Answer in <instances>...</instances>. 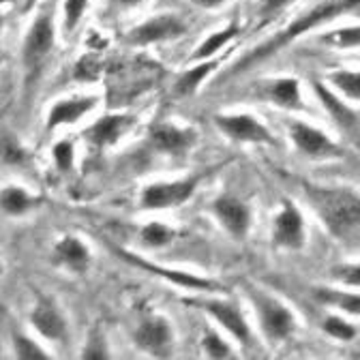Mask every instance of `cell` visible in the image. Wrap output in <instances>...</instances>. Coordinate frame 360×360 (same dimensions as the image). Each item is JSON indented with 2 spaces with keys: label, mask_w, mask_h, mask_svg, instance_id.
Returning <instances> with one entry per match:
<instances>
[{
  "label": "cell",
  "mask_w": 360,
  "mask_h": 360,
  "mask_svg": "<svg viewBox=\"0 0 360 360\" xmlns=\"http://www.w3.org/2000/svg\"><path fill=\"white\" fill-rule=\"evenodd\" d=\"M339 20H360V0H318V3H313L300 15H296L279 34L268 39L266 43L259 45V48H255L251 54L240 58L238 65L234 67V73L257 65L259 60L288 48L292 41H296V39H300L313 30H318L326 24L339 22Z\"/></svg>",
  "instance_id": "6da1fadb"
},
{
  "label": "cell",
  "mask_w": 360,
  "mask_h": 360,
  "mask_svg": "<svg viewBox=\"0 0 360 360\" xmlns=\"http://www.w3.org/2000/svg\"><path fill=\"white\" fill-rule=\"evenodd\" d=\"M302 191L311 210L333 238L343 240L360 228V191L343 185H315L311 180H302Z\"/></svg>",
  "instance_id": "7a4b0ae2"
},
{
  "label": "cell",
  "mask_w": 360,
  "mask_h": 360,
  "mask_svg": "<svg viewBox=\"0 0 360 360\" xmlns=\"http://www.w3.org/2000/svg\"><path fill=\"white\" fill-rule=\"evenodd\" d=\"M163 75H165V69L146 56H133V58L108 63V71L103 79H108L110 103L122 105V103L138 99L140 95L155 88Z\"/></svg>",
  "instance_id": "3957f363"
},
{
  "label": "cell",
  "mask_w": 360,
  "mask_h": 360,
  "mask_svg": "<svg viewBox=\"0 0 360 360\" xmlns=\"http://www.w3.org/2000/svg\"><path fill=\"white\" fill-rule=\"evenodd\" d=\"M245 294L251 300L262 335L270 343H283L296 335L298 318L281 298L257 288L255 283H245Z\"/></svg>",
  "instance_id": "277c9868"
},
{
  "label": "cell",
  "mask_w": 360,
  "mask_h": 360,
  "mask_svg": "<svg viewBox=\"0 0 360 360\" xmlns=\"http://www.w3.org/2000/svg\"><path fill=\"white\" fill-rule=\"evenodd\" d=\"M56 45V5L54 0L45 5L32 20L24 43H22V65L28 79H34L45 60L50 58Z\"/></svg>",
  "instance_id": "5b68a950"
},
{
  "label": "cell",
  "mask_w": 360,
  "mask_h": 360,
  "mask_svg": "<svg viewBox=\"0 0 360 360\" xmlns=\"http://www.w3.org/2000/svg\"><path fill=\"white\" fill-rule=\"evenodd\" d=\"M288 138L292 146L307 159L313 161H328V159H343L345 150L330 135L307 120H288Z\"/></svg>",
  "instance_id": "8992f818"
},
{
  "label": "cell",
  "mask_w": 360,
  "mask_h": 360,
  "mask_svg": "<svg viewBox=\"0 0 360 360\" xmlns=\"http://www.w3.org/2000/svg\"><path fill=\"white\" fill-rule=\"evenodd\" d=\"M202 176H185L176 180H159L140 191L142 210H169L187 204L200 187Z\"/></svg>",
  "instance_id": "52a82bcc"
},
{
  "label": "cell",
  "mask_w": 360,
  "mask_h": 360,
  "mask_svg": "<svg viewBox=\"0 0 360 360\" xmlns=\"http://www.w3.org/2000/svg\"><path fill=\"white\" fill-rule=\"evenodd\" d=\"M270 240L275 249L283 251H302L307 245V223L302 210L292 198H283L279 210L270 223Z\"/></svg>",
  "instance_id": "ba28073f"
},
{
  "label": "cell",
  "mask_w": 360,
  "mask_h": 360,
  "mask_svg": "<svg viewBox=\"0 0 360 360\" xmlns=\"http://www.w3.org/2000/svg\"><path fill=\"white\" fill-rule=\"evenodd\" d=\"M189 30L187 22L176 15V13H159L142 24L133 26L131 30L124 32V43L131 48H148L155 43H165V41H176L185 37Z\"/></svg>",
  "instance_id": "9c48e42d"
},
{
  "label": "cell",
  "mask_w": 360,
  "mask_h": 360,
  "mask_svg": "<svg viewBox=\"0 0 360 360\" xmlns=\"http://www.w3.org/2000/svg\"><path fill=\"white\" fill-rule=\"evenodd\" d=\"M200 142V135L193 127L176 122H157L150 127L148 144L155 153L165 159L183 161Z\"/></svg>",
  "instance_id": "30bf717a"
},
{
  "label": "cell",
  "mask_w": 360,
  "mask_h": 360,
  "mask_svg": "<svg viewBox=\"0 0 360 360\" xmlns=\"http://www.w3.org/2000/svg\"><path fill=\"white\" fill-rule=\"evenodd\" d=\"M187 304H193L198 309H202L206 315L228 333L238 345L249 347L251 345V328L245 320V313L240 311V307L232 300H223V298H189Z\"/></svg>",
  "instance_id": "8fae6325"
},
{
  "label": "cell",
  "mask_w": 360,
  "mask_h": 360,
  "mask_svg": "<svg viewBox=\"0 0 360 360\" xmlns=\"http://www.w3.org/2000/svg\"><path fill=\"white\" fill-rule=\"evenodd\" d=\"M214 127L236 144H275V135L262 120L247 112H225L212 118Z\"/></svg>",
  "instance_id": "7c38bea8"
},
{
  "label": "cell",
  "mask_w": 360,
  "mask_h": 360,
  "mask_svg": "<svg viewBox=\"0 0 360 360\" xmlns=\"http://www.w3.org/2000/svg\"><path fill=\"white\" fill-rule=\"evenodd\" d=\"M114 249H116V255L122 257L127 264L138 266V268L146 270V273H150V275H155L159 279L169 281L176 288H185V290H193V292H202V294H221V292H225V288L219 281H212V279H206V277H198V275L185 273V270H178V268L159 266V264H155L150 259H144L140 255L129 253V251L118 249V247H114Z\"/></svg>",
  "instance_id": "4fadbf2b"
},
{
  "label": "cell",
  "mask_w": 360,
  "mask_h": 360,
  "mask_svg": "<svg viewBox=\"0 0 360 360\" xmlns=\"http://www.w3.org/2000/svg\"><path fill=\"white\" fill-rule=\"evenodd\" d=\"M133 343L155 358H167L174 347V328L165 315L146 313L133 328Z\"/></svg>",
  "instance_id": "5bb4252c"
},
{
  "label": "cell",
  "mask_w": 360,
  "mask_h": 360,
  "mask_svg": "<svg viewBox=\"0 0 360 360\" xmlns=\"http://www.w3.org/2000/svg\"><path fill=\"white\" fill-rule=\"evenodd\" d=\"M135 124H138V118L133 114H103L84 129V140L97 150H108L116 146L129 131H133Z\"/></svg>",
  "instance_id": "9a60e30c"
},
{
  "label": "cell",
  "mask_w": 360,
  "mask_h": 360,
  "mask_svg": "<svg viewBox=\"0 0 360 360\" xmlns=\"http://www.w3.org/2000/svg\"><path fill=\"white\" fill-rule=\"evenodd\" d=\"M210 210L221 228L228 232L230 238H234V240L247 238V234L251 230V221H253V212H251L249 204H245L236 195H219L212 202Z\"/></svg>",
  "instance_id": "2e32d148"
},
{
  "label": "cell",
  "mask_w": 360,
  "mask_h": 360,
  "mask_svg": "<svg viewBox=\"0 0 360 360\" xmlns=\"http://www.w3.org/2000/svg\"><path fill=\"white\" fill-rule=\"evenodd\" d=\"M99 105V97L95 95H73L67 99H58L50 110L48 118H45V131H56L60 127L73 124L82 118H86L90 112H95Z\"/></svg>",
  "instance_id": "e0dca14e"
},
{
  "label": "cell",
  "mask_w": 360,
  "mask_h": 360,
  "mask_svg": "<svg viewBox=\"0 0 360 360\" xmlns=\"http://www.w3.org/2000/svg\"><path fill=\"white\" fill-rule=\"evenodd\" d=\"M30 326L45 341H60V339L67 337L65 313L48 296L39 298L37 304L32 307V311H30Z\"/></svg>",
  "instance_id": "ac0fdd59"
},
{
  "label": "cell",
  "mask_w": 360,
  "mask_h": 360,
  "mask_svg": "<svg viewBox=\"0 0 360 360\" xmlns=\"http://www.w3.org/2000/svg\"><path fill=\"white\" fill-rule=\"evenodd\" d=\"M259 97L268 103H273L279 110L285 112H302L304 101L300 93V82L292 75H281V77H270L262 90Z\"/></svg>",
  "instance_id": "d6986e66"
},
{
  "label": "cell",
  "mask_w": 360,
  "mask_h": 360,
  "mask_svg": "<svg viewBox=\"0 0 360 360\" xmlns=\"http://www.w3.org/2000/svg\"><path fill=\"white\" fill-rule=\"evenodd\" d=\"M311 88H313V93L315 97L320 99L322 108L330 114V118L335 120V124L341 129V131H347V133H354L358 131V116L356 112L352 110V103L345 101L335 88L328 86V82H318V79H313L311 82Z\"/></svg>",
  "instance_id": "ffe728a7"
},
{
  "label": "cell",
  "mask_w": 360,
  "mask_h": 360,
  "mask_svg": "<svg viewBox=\"0 0 360 360\" xmlns=\"http://www.w3.org/2000/svg\"><path fill=\"white\" fill-rule=\"evenodd\" d=\"M54 259L56 264L71 270V273H86L90 268V262H93V253H90L88 245L82 238L65 234L54 245Z\"/></svg>",
  "instance_id": "44dd1931"
},
{
  "label": "cell",
  "mask_w": 360,
  "mask_h": 360,
  "mask_svg": "<svg viewBox=\"0 0 360 360\" xmlns=\"http://www.w3.org/2000/svg\"><path fill=\"white\" fill-rule=\"evenodd\" d=\"M311 296L322 307L341 311L343 315H352V318H360V290L322 285V288H313Z\"/></svg>",
  "instance_id": "7402d4cb"
},
{
  "label": "cell",
  "mask_w": 360,
  "mask_h": 360,
  "mask_svg": "<svg viewBox=\"0 0 360 360\" xmlns=\"http://www.w3.org/2000/svg\"><path fill=\"white\" fill-rule=\"evenodd\" d=\"M219 65H221V60H219L217 56H214V58H208V60L193 63L191 69H187L183 75H180V77L176 79V84H174V88H172L174 97H178V99L193 97V95L198 93V90H200V86L219 69Z\"/></svg>",
  "instance_id": "603a6c76"
},
{
  "label": "cell",
  "mask_w": 360,
  "mask_h": 360,
  "mask_svg": "<svg viewBox=\"0 0 360 360\" xmlns=\"http://www.w3.org/2000/svg\"><path fill=\"white\" fill-rule=\"evenodd\" d=\"M240 24L238 22H232L228 26H223L214 32H210L198 48L191 52V63H200V60H208V58H214L225 45H230L238 34H240Z\"/></svg>",
  "instance_id": "cb8c5ba5"
},
{
  "label": "cell",
  "mask_w": 360,
  "mask_h": 360,
  "mask_svg": "<svg viewBox=\"0 0 360 360\" xmlns=\"http://www.w3.org/2000/svg\"><path fill=\"white\" fill-rule=\"evenodd\" d=\"M318 41L324 45V48L339 50V52L360 50V20H358L356 24L328 28L326 32H322V34L318 37Z\"/></svg>",
  "instance_id": "d4e9b609"
},
{
  "label": "cell",
  "mask_w": 360,
  "mask_h": 360,
  "mask_svg": "<svg viewBox=\"0 0 360 360\" xmlns=\"http://www.w3.org/2000/svg\"><path fill=\"white\" fill-rule=\"evenodd\" d=\"M41 204V198L28 193L22 187L9 185L0 193V206H3V212L9 217H22L26 212H30L32 208H37Z\"/></svg>",
  "instance_id": "484cf974"
},
{
  "label": "cell",
  "mask_w": 360,
  "mask_h": 360,
  "mask_svg": "<svg viewBox=\"0 0 360 360\" xmlns=\"http://www.w3.org/2000/svg\"><path fill=\"white\" fill-rule=\"evenodd\" d=\"M326 82L345 101L360 105V69H335L326 75Z\"/></svg>",
  "instance_id": "4316f807"
},
{
  "label": "cell",
  "mask_w": 360,
  "mask_h": 360,
  "mask_svg": "<svg viewBox=\"0 0 360 360\" xmlns=\"http://www.w3.org/2000/svg\"><path fill=\"white\" fill-rule=\"evenodd\" d=\"M108 71V63L101 58L99 52H88L84 54L73 69V77L79 82H97L105 75Z\"/></svg>",
  "instance_id": "83f0119b"
},
{
  "label": "cell",
  "mask_w": 360,
  "mask_h": 360,
  "mask_svg": "<svg viewBox=\"0 0 360 360\" xmlns=\"http://www.w3.org/2000/svg\"><path fill=\"white\" fill-rule=\"evenodd\" d=\"M174 238H176V230H172L169 225H165L161 221H150L140 230V240L150 249L167 247Z\"/></svg>",
  "instance_id": "f1b7e54d"
},
{
  "label": "cell",
  "mask_w": 360,
  "mask_h": 360,
  "mask_svg": "<svg viewBox=\"0 0 360 360\" xmlns=\"http://www.w3.org/2000/svg\"><path fill=\"white\" fill-rule=\"evenodd\" d=\"M322 330L330 339H335L339 343H349L358 335V328L352 322H347L345 318H341V315H337V313H328L326 318L322 320Z\"/></svg>",
  "instance_id": "f546056e"
},
{
  "label": "cell",
  "mask_w": 360,
  "mask_h": 360,
  "mask_svg": "<svg viewBox=\"0 0 360 360\" xmlns=\"http://www.w3.org/2000/svg\"><path fill=\"white\" fill-rule=\"evenodd\" d=\"M202 352L206 358H214V360H228L234 356V349L232 345L225 341L219 333H214L212 328H206L204 330V337H202Z\"/></svg>",
  "instance_id": "4dcf8cb0"
},
{
  "label": "cell",
  "mask_w": 360,
  "mask_h": 360,
  "mask_svg": "<svg viewBox=\"0 0 360 360\" xmlns=\"http://www.w3.org/2000/svg\"><path fill=\"white\" fill-rule=\"evenodd\" d=\"M88 5H90V0H65L63 3V32H65V37H71L79 28Z\"/></svg>",
  "instance_id": "1f68e13d"
},
{
  "label": "cell",
  "mask_w": 360,
  "mask_h": 360,
  "mask_svg": "<svg viewBox=\"0 0 360 360\" xmlns=\"http://www.w3.org/2000/svg\"><path fill=\"white\" fill-rule=\"evenodd\" d=\"M11 341H13V354L20 360H48L50 358V354L45 352L34 339H30V337H26V335H22L18 330L13 333Z\"/></svg>",
  "instance_id": "d6a6232c"
},
{
  "label": "cell",
  "mask_w": 360,
  "mask_h": 360,
  "mask_svg": "<svg viewBox=\"0 0 360 360\" xmlns=\"http://www.w3.org/2000/svg\"><path fill=\"white\" fill-rule=\"evenodd\" d=\"M330 279L341 288L360 290V262H343L330 268Z\"/></svg>",
  "instance_id": "836d02e7"
},
{
  "label": "cell",
  "mask_w": 360,
  "mask_h": 360,
  "mask_svg": "<svg viewBox=\"0 0 360 360\" xmlns=\"http://www.w3.org/2000/svg\"><path fill=\"white\" fill-rule=\"evenodd\" d=\"M82 358L84 360H103V358H110V347H108V341L103 337V333L99 328H95L90 333L84 349H82Z\"/></svg>",
  "instance_id": "e575fe53"
},
{
  "label": "cell",
  "mask_w": 360,
  "mask_h": 360,
  "mask_svg": "<svg viewBox=\"0 0 360 360\" xmlns=\"http://www.w3.org/2000/svg\"><path fill=\"white\" fill-rule=\"evenodd\" d=\"M52 159H54V165L60 174H69L75 165V148L69 140H60L54 144L52 148Z\"/></svg>",
  "instance_id": "d590c367"
},
{
  "label": "cell",
  "mask_w": 360,
  "mask_h": 360,
  "mask_svg": "<svg viewBox=\"0 0 360 360\" xmlns=\"http://www.w3.org/2000/svg\"><path fill=\"white\" fill-rule=\"evenodd\" d=\"M294 0H257V20L259 24H270L277 20Z\"/></svg>",
  "instance_id": "8d00e7d4"
},
{
  "label": "cell",
  "mask_w": 360,
  "mask_h": 360,
  "mask_svg": "<svg viewBox=\"0 0 360 360\" xmlns=\"http://www.w3.org/2000/svg\"><path fill=\"white\" fill-rule=\"evenodd\" d=\"M24 159H26V150L15 140V135L9 133V129H5V133H3V161L7 165H20Z\"/></svg>",
  "instance_id": "74e56055"
},
{
  "label": "cell",
  "mask_w": 360,
  "mask_h": 360,
  "mask_svg": "<svg viewBox=\"0 0 360 360\" xmlns=\"http://www.w3.org/2000/svg\"><path fill=\"white\" fill-rule=\"evenodd\" d=\"M228 0H191V5L198 7V9H204V11H212V9H219L223 7Z\"/></svg>",
  "instance_id": "f35d334b"
},
{
  "label": "cell",
  "mask_w": 360,
  "mask_h": 360,
  "mask_svg": "<svg viewBox=\"0 0 360 360\" xmlns=\"http://www.w3.org/2000/svg\"><path fill=\"white\" fill-rule=\"evenodd\" d=\"M146 0H112V5L114 7H118V9H124V11H129V9H138L140 5H144Z\"/></svg>",
  "instance_id": "ab89813d"
},
{
  "label": "cell",
  "mask_w": 360,
  "mask_h": 360,
  "mask_svg": "<svg viewBox=\"0 0 360 360\" xmlns=\"http://www.w3.org/2000/svg\"><path fill=\"white\" fill-rule=\"evenodd\" d=\"M32 0H3V5H22V7H28Z\"/></svg>",
  "instance_id": "60d3db41"
}]
</instances>
